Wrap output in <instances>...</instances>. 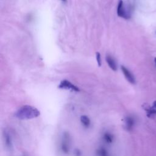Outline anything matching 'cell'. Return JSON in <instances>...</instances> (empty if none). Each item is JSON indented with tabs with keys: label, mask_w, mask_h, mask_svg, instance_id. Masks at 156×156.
Returning a JSON list of instances; mask_svg holds the SVG:
<instances>
[{
	"label": "cell",
	"mask_w": 156,
	"mask_h": 156,
	"mask_svg": "<svg viewBox=\"0 0 156 156\" xmlns=\"http://www.w3.org/2000/svg\"><path fill=\"white\" fill-rule=\"evenodd\" d=\"M40 115V112L36 107L29 105H25L21 107L15 113V117L22 120L36 118L39 117Z\"/></svg>",
	"instance_id": "1"
},
{
	"label": "cell",
	"mask_w": 156,
	"mask_h": 156,
	"mask_svg": "<svg viewBox=\"0 0 156 156\" xmlns=\"http://www.w3.org/2000/svg\"><path fill=\"white\" fill-rule=\"evenodd\" d=\"M72 138L68 132H64L62 135V138L60 142V150L65 154H68L71 150Z\"/></svg>",
	"instance_id": "2"
},
{
	"label": "cell",
	"mask_w": 156,
	"mask_h": 156,
	"mask_svg": "<svg viewBox=\"0 0 156 156\" xmlns=\"http://www.w3.org/2000/svg\"><path fill=\"white\" fill-rule=\"evenodd\" d=\"M58 87L61 89L70 90L76 92L80 91L79 89L77 87L76 85H74L72 82H70V81L66 80V79L62 80L61 82H60V84L58 86Z\"/></svg>",
	"instance_id": "3"
},
{
	"label": "cell",
	"mask_w": 156,
	"mask_h": 156,
	"mask_svg": "<svg viewBox=\"0 0 156 156\" xmlns=\"http://www.w3.org/2000/svg\"><path fill=\"white\" fill-rule=\"evenodd\" d=\"M123 123H124V127L127 131H131L133 129L135 123V120L134 117L132 115H127L123 119Z\"/></svg>",
	"instance_id": "4"
},
{
	"label": "cell",
	"mask_w": 156,
	"mask_h": 156,
	"mask_svg": "<svg viewBox=\"0 0 156 156\" xmlns=\"http://www.w3.org/2000/svg\"><path fill=\"white\" fill-rule=\"evenodd\" d=\"M117 15L118 16L125 19H129L130 18V15L126 11L124 3L122 0H120L118 2L117 6Z\"/></svg>",
	"instance_id": "5"
},
{
	"label": "cell",
	"mask_w": 156,
	"mask_h": 156,
	"mask_svg": "<svg viewBox=\"0 0 156 156\" xmlns=\"http://www.w3.org/2000/svg\"><path fill=\"white\" fill-rule=\"evenodd\" d=\"M3 140L4 143V146L7 150L12 151L13 150V142L11 134L7 131H4L3 132Z\"/></svg>",
	"instance_id": "6"
},
{
	"label": "cell",
	"mask_w": 156,
	"mask_h": 156,
	"mask_svg": "<svg viewBox=\"0 0 156 156\" xmlns=\"http://www.w3.org/2000/svg\"><path fill=\"white\" fill-rule=\"evenodd\" d=\"M102 139L104 143L107 145H112L115 142V135L110 131H106L104 132L102 135Z\"/></svg>",
	"instance_id": "7"
},
{
	"label": "cell",
	"mask_w": 156,
	"mask_h": 156,
	"mask_svg": "<svg viewBox=\"0 0 156 156\" xmlns=\"http://www.w3.org/2000/svg\"><path fill=\"white\" fill-rule=\"evenodd\" d=\"M143 109L146 113V115L148 118H153L156 116V109L153 107L151 106L148 104L145 103L142 105Z\"/></svg>",
	"instance_id": "8"
},
{
	"label": "cell",
	"mask_w": 156,
	"mask_h": 156,
	"mask_svg": "<svg viewBox=\"0 0 156 156\" xmlns=\"http://www.w3.org/2000/svg\"><path fill=\"white\" fill-rule=\"evenodd\" d=\"M121 70H122L123 73L124 74L126 77V79L127 80V81L132 84H135V79L134 76L132 74V73L125 66H121Z\"/></svg>",
	"instance_id": "9"
},
{
	"label": "cell",
	"mask_w": 156,
	"mask_h": 156,
	"mask_svg": "<svg viewBox=\"0 0 156 156\" xmlns=\"http://www.w3.org/2000/svg\"><path fill=\"white\" fill-rule=\"evenodd\" d=\"M80 122L81 125L85 129H89L91 126L92 121L90 118L86 115H81L80 117Z\"/></svg>",
	"instance_id": "10"
},
{
	"label": "cell",
	"mask_w": 156,
	"mask_h": 156,
	"mask_svg": "<svg viewBox=\"0 0 156 156\" xmlns=\"http://www.w3.org/2000/svg\"><path fill=\"white\" fill-rule=\"evenodd\" d=\"M97 156H110L108 150L104 146H99L95 151Z\"/></svg>",
	"instance_id": "11"
},
{
	"label": "cell",
	"mask_w": 156,
	"mask_h": 156,
	"mask_svg": "<svg viewBox=\"0 0 156 156\" xmlns=\"http://www.w3.org/2000/svg\"><path fill=\"white\" fill-rule=\"evenodd\" d=\"M106 62L108 64L109 67L112 69V70H114V71H116L117 69V64H116V62H115V60H114V59L113 57H112L109 55H107V56L106 57Z\"/></svg>",
	"instance_id": "12"
},
{
	"label": "cell",
	"mask_w": 156,
	"mask_h": 156,
	"mask_svg": "<svg viewBox=\"0 0 156 156\" xmlns=\"http://www.w3.org/2000/svg\"><path fill=\"white\" fill-rule=\"evenodd\" d=\"M96 57H97V63L99 67L101 66V55L99 53H96Z\"/></svg>",
	"instance_id": "13"
},
{
	"label": "cell",
	"mask_w": 156,
	"mask_h": 156,
	"mask_svg": "<svg viewBox=\"0 0 156 156\" xmlns=\"http://www.w3.org/2000/svg\"><path fill=\"white\" fill-rule=\"evenodd\" d=\"M74 154L75 156H82V152L79 149H76L74 151Z\"/></svg>",
	"instance_id": "14"
},
{
	"label": "cell",
	"mask_w": 156,
	"mask_h": 156,
	"mask_svg": "<svg viewBox=\"0 0 156 156\" xmlns=\"http://www.w3.org/2000/svg\"><path fill=\"white\" fill-rule=\"evenodd\" d=\"M152 106L156 109V101H154L153 102V104H152Z\"/></svg>",
	"instance_id": "15"
},
{
	"label": "cell",
	"mask_w": 156,
	"mask_h": 156,
	"mask_svg": "<svg viewBox=\"0 0 156 156\" xmlns=\"http://www.w3.org/2000/svg\"><path fill=\"white\" fill-rule=\"evenodd\" d=\"M154 62H155V65H156V57L154 59Z\"/></svg>",
	"instance_id": "16"
},
{
	"label": "cell",
	"mask_w": 156,
	"mask_h": 156,
	"mask_svg": "<svg viewBox=\"0 0 156 156\" xmlns=\"http://www.w3.org/2000/svg\"><path fill=\"white\" fill-rule=\"evenodd\" d=\"M62 1H66L67 0H62Z\"/></svg>",
	"instance_id": "17"
}]
</instances>
